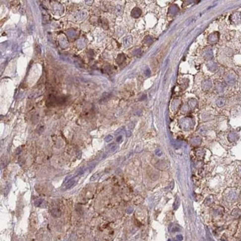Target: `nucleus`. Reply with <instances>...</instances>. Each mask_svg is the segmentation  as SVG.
<instances>
[{"label":"nucleus","instance_id":"nucleus-2","mask_svg":"<svg viewBox=\"0 0 241 241\" xmlns=\"http://www.w3.org/2000/svg\"><path fill=\"white\" fill-rule=\"evenodd\" d=\"M220 38V34L218 32H214L211 33L208 37V42L209 44H214L218 42Z\"/></svg>","mask_w":241,"mask_h":241},{"label":"nucleus","instance_id":"nucleus-19","mask_svg":"<svg viewBox=\"0 0 241 241\" xmlns=\"http://www.w3.org/2000/svg\"><path fill=\"white\" fill-rule=\"evenodd\" d=\"M150 74H151V71H150V70H149V69H147V70L146 71V74L147 76H149V75H150Z\"/></svg>","mask_w":241,"mask_h":241},{"label":"nucleus","instance_id":"nucleus-9","mask_svg":"<svg viewBox=\"0 0 241 241\" xmlns=\"http://www.w3.org/2000/svg\"><path fill=\"white\" fill-rule=\"evenodd\" d=\"M225 102H226V99L224 97H220L217 102H216V104L218 107H222L225 105Z\"/></svg>","mask_w":241,"mask_h":241},{"label":"nucleus","instance_id":"nucleus-6","mask_svg":"<svg viewBox=\"0 0 241 241\" xmlns=\"http://www.w3.org/2000/svg\"><path fill=\"white\" fill-rule=\"evenodd\" d=\"M211 87H212V82L209 80H204L202 82V88L204 90H208L211 89Z\"/></svg>","mask_w":241,"mask_h":241},{"label":"nucleus","instance_id":"nucleus-15","mask_svg":"<svg viewBox=\"0 0 241 241\" xmlns=\"http://www.w3.org/2000/svg\"><path fill=\"white\" fill-rule=\"evenodd\" d=\"M75 184V181L74 180H71L68 184H67V186H66V189H70Z\"/></svg>","mask_w":241,"mask_h":241},{"label":"nucleus","instance_id":"nucleus-14","mask_svg":"<svg viewBox=\"0 0 241 241\" xmlns=\"http://www.w3.org/2000/svg\"><path fill=\"white\" fill-rule=\"evenodd\" d=\"M188 105L191 108H194L196 106V105H197V101L195 99H190L188 101Z\"/></svg>","mask_w":241,"mask_h":241},{"label":"nucleus","instance_id":"nucleus-4","mask_svg":"<svg viewBox=\"0 0 241 241\" xmlns=\"http://www.w3.org/2000/svg\"><path fill=\"white\" fill-rule=\"evenodd\" d=\"M232 21L235 23V24H240L241 23V13L240 12H235L234 13L232 16H231Z\"/></svg>","mask_w":241,"mask_h":241},{"label":"nucleus","instance_id":"nucleus-3","mask_svg":"<svg viewBox=\"0 0 241 241\" xmlns=\"http://www.w3.org/2000/svg\"><path fill=\"white\" fill-rule=\"evenodd\" d=\"M203 56L205 59L206 60H211L213 58V51L211 49V48L210 47H208L206 48L204 51H203Z\"/></svg>","mask_w":241,"mask_h":241},{"label":"nucleus","instance_id":"nucleus-16","mask_svg":"<svg viewBox=\"0 0 241 241\" xmlns=\"http://www.w3.org/2000/svg\"><path fill=\"white\" fill-rule=\"evenodd\" d=\"M194 17H191L189 19H188V20L186 21V22H185V25H190L191 23H192L193 21H194Z\"/></svg>","mask_w":241,"mask_h":241},{"label":"nucleus","instance_id":"nucleus-18","mask_svg":"<svg viewBox=\"0 0 241 241\" xmlns=\"http://www.w3.org/2000/svg\"><path fill=\"white\" fill-rule=\"evenodd\" d=\"M112 139H113V137L111 136V135H108V137H105V141L106 142H110L111 140H112Z\"/></svg>","mask_w":241,"mask_h":241},{"label":"nucleus","instance_id":"nucleus-1","mask_svg":"<svg viewBox=\"0 0 241 241\" xmlns=\"http://www.w3.org/2000/svg\"><path fill=\"white\" fill-rule=\"evenodd\" d=\"M224 80H225V82L228 85H233L235 84L237 81V74L235 73V71H230L226 74Z\"/></svg>","mask_w":241,"mask_h":241},{"label":"nucleus","instance_id":"nucleus-17","mask_svg":"<svg viewBox=\"0 0 241 241\" xmlns=\"http://www.w3.org/2000/svg\"><path fill=\"white\" fill-rule=\"evenodd\" d=\"M108 148H110L111 151H115L117 149V146H116L115 144H111V145L108 146Z\"/></svg>","mask_w":241,"mask_h":241},{"label":"nucleus","instance_id":"nucleus-8","mask_svg":"<svg viewBox=\"0 0 241 241\" xmlns=\"http://www.w3.org/2000/svg\"><path fill=\"white\" fill-rule=\"evenodd\" d=\"M141 15V10L138 7H135L133 9V10L131 11V16L133 17L137 18Z\"/></svg>","mask_w":241,"mask_h":241},{"label":"nucleus","instance_id":"nucleus-12","mask_svg":"<svg viewBox=\"0 0 241 241\" xmlns=\"http://www.w3.org/2000/svg\"><path fill=\"white\" fill-rule=\"evenodd\" d=\"M51 214L54 217H60L61 215V212L57 209H54L51 210Z\"/></svg>","mask_w":241,"mask_h":241},{"label":"nucleus","instance_id":"nucleus-20","mask_svg":"<svg viewBox=\"0 0 241 241\" xmlns=\"http://www.w3.org/2000/svg\"><path fill=\"white\" fill-rule=\"evenodd\" d=\"M121 140H122V137H119L117 139V141L118 143H120V142H121Z\"/></svg>","mask_w":241,"mask_h":241},{"label":"nucleus","instance_id":"nucleus-11","mask_svg":"<svg viewBox=\"0 0 241 241\" xmlns=\"http://www.w3.org/2000/svg\"><path fill=\"white\" fill-rule=\"evenodd\" d=\"M170 13L172 14V15H175L178 11H179V7L176 5V4H174L172 5L171 7H170Z\"/></svg>","mask_w":241,"mask_h":241},{"label":"nucleus","instance_id":"nucleus-7","mask_svg":"<svg viewBox=\"0 0 241 241\" xmlns=\"http://www.w3.org/2000/svg\"><path fill=\"white\" fill-rule=\"evenodd\" d=\"M225 85L223 83V82H217L216 83V89H217V91L220 93H223L224 90H225Z\"/></svg>","mask_w":241,"mask_h":241},{"label":"nucleus","instance_id":"nucleus-21","mask_svg":"<svg viewBox=\"0 0 241 241\" xmlns=\"http://www.w3.org/2000/svg\"><path fill=\"white\" fill-rule=\"evenodd\" d=\"M177 238H179V240H180V241H181V240L182 239V236H180H180H178Z\"/></svg>","mask_w":241,"mask_h":241},{"label":"nucleus","instance_id":"nucleus-10","mask_svg":"<svg viewBox=\"0 0 241 241\" xmlns=\"http://www.w3.org/2000/svg\"><path fill=\"white\" fill-rule=\"evenodd\" d=\"M132 42V37L131 36H128L127 37H125L124 39V41H123V43L125 45V46H129Z\"/></svg>","mask_w":241,"mask_h":241},{"label":"nucleus","instance_id":"nucleus-5","mask_svg":"<svg viewBox=\"0 0 241 241\" xmlns=\"http://www.w3.org/2000/svg\"><path fill=\"white\" fill-rule=\"evenodd\" d=\"M206 67L207 68L211 71V72H215L217 69H218V66H217V64L214 62H212V61H209L207 62L206 64Z\"/></svg>","mask_w":241,"mask_h":241},{"label":"nucleus","instance_id":"nucleus-13","mask_svg":"<svg viewBox=\"0 0 241 241\" xmlns=\"http://www.w3.org/2000/svg\"><path fill=\"white\" fill-rule=\"evenodd\" d=\"M125 59V55L124 54H120L118 56L117 59V62L118 64H122L124 62Z\"/></svg>","mask_w":241,"mask_h":241}]
</instances>
